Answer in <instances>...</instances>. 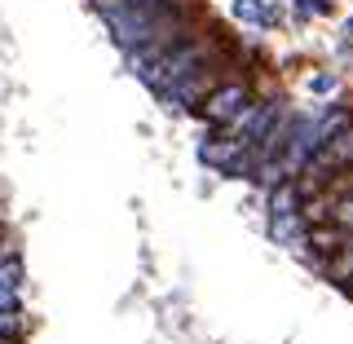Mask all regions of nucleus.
<instances>
[{"label":"nucleus","instance_id":"obj_2","mask_svg":"<svg viewBox=\"0 0 353 344\" xmlns=\"http://www.w3.org/2000/svg\"><path fill=\"white\" fill-rule=\"evenodd\" d=\"M199 110H203V119H208V124H216V128L221 124H234L239 115H248V110H252V93L243 84H221Z\"/></svg>","mask_w":353,"mask_h":344},{"label":"nucleus","instance_id":"obj_1","mask_svg":"<svg viewBox=\"0 0 353 344\" xmlns=\"http://www.w3.org/2000/svg\"><path fill=\"white\" fill-rule=\"evenodd\" d=\"M349 163H353V124H349L345 132H336V137H331L327 146L318 150L314 159H309V168H305V172L314 176L309 185H318V181H327V176H336L340 168H349ZM309 185H305V190H309Z\"/></svg>","mask_w":353,"mask_h":344},{"label":"nucleus","instance_id":"obj_9","mask_svg":"<svg viewBox=\"0 0 353 344\" xmlns=\"http://www.w3.org/2000/svg\"><path fill=\"white\" fill-rule=\"evenodd\" d=\"M18 309V287H0V314Z\"/></svg>","mask_w":353,"mask_h":344},{"label":"nucleus","instance_id":"obj_6","mask_svg":"<svg viewBox=\"0 0 353 344\" xmlns=\"http://www.w3.org/2000/svg\"><path fill=\"white\" fill-rule=\"evenodd\" d=\"M270 234L292 247V243L305 234V225H301V216H296V212H292V216H274V221H270Z\"/></svg>","mask_w":353,"mask_h":344},{"label":"nucleus","instance_id":"obj_12","mask_svg":"<svg viewBox=\"0 0 353 344\" xmlns=\"http://www.w3.org/2000/svg\"><path fill=\"white\" fill-rule=\"evenodd\" d=\"M0 344H18V340H14V336H0Z\"/></svg>","mask_w":353,"mask_h":344},{"label":"nucleus","instance_id":"obj_8","mask_svg":"<svg viewBox=\"0 0 353 344\" xmlns=\"http://www.w3.org/2000/svg\"><path fill=\"white\" fill-rule=\"evenodd\" d=\"M309 239H314L318 252H336V247H340V234H331V230H314Z\"/></svg>","mask_w":353,"mask_h":344},{"label":"nucleus","instance_id":"obj_4","mask_svg":"<svg viewBox=\"0 0 353 344\" xmlns=\"http://www.w3.org/2000/svg\"><path fill=\"white\" fill-rule=\"evenodd\" d=\"M234 18L256 22V27H274V22H279V9H274L270 0H234Z\"/></svg>","mask_w":353,"mask_h":344},{"label":"nucleus","instance_id":"obj_3","mask_svg":"<svg viewBox=\"0 0 353 344\" xmlns=\"http://www.w3.org/2000/svg\"><path fill=\"white\" fill-rule=\"evenodd\" d=\"M212 66H216V62H212ZM212 66H203V71H194L190 80H181V84H176L168 97H172L176 106H203L208 97H212L216 88H221V84H216V71H212Z\"/></svg>","mask_w":353,"mask_h":344},{"label":"nucleus","instance_id":"obj_11","mask_svg":"<svg viewBox=\"0 0 353 344\" xmlns=\"http://www.w3.org/2000/svg\"><path fill=\"white\" fill-rule=\"evenodd\" d=\"M309 88H314V93H331V88H336V80H331V75H314V80H309Z\"/></svg>","mask_w":353,"mask_h":344},{"label":"nucleus","instance_id":"obj_5","mask_svg":"<svg viewBox=\"0 0 353 344\" xmlns=\"http://www.w3.org/2000/svg\"><path fill=\"white\" fill-rule=\"evenodd\" d=\"M296 203H301V185L296 181H279L270 194V216H292Z\"/></svg>","mask_w":353,"mask_h":344},{"label":"nucleus","instance_id":"obj_7","mask_svg":"<svg viewBox=\"0 0 353 344\" xmlns=\"http://www.w3.org/2000/svg\"><path fill=\"white\" fill-rule=\"evenodd\" d=\"M331 216H336V225H340V230H353V190L336 203V212H331Z\"/></svg>","mask_w":353,"mask_h":344},{"label":"nucleus","instance_id":"obj_10","mask_svg":"<svg viewBox=\"0 0 353 344\" xmlns=\"http://www.w3.org/2000/svg\"><path fill=\"white\" fill-rule=\"evenodd\" d=\"M18 331V309H9V314H0V336H14Z\"/></svg>","mask_w":353,"mask_h":344}]
</instances>
